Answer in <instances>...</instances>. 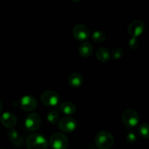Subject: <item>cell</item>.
<instances>
[{
	"instance_id": "obj_1",
	"label": "cell",
	"mask_w": 149,
	"mask_h": 149,
	"mask_svg": "<svg viewBox=\"0 0 149 149\" xmlns=\"http://www.w3.org/2000/svg\"><path fill=\"white\" fill-rule=\"evenodd\" d=\"M95 141L97 148L100 149H110L114 143V138L111 132L108 131H100L95 135Z\"/></svg>"
},
{
	"instance_id": "obj_2",
	"label": "cell",
	"mask_w": 149,
	"mask_h": 149,
	"mask_svg": "<svg viewBox=\"0 0 149 149\" xmlns=\"http://www.w3.org/2000/svg\"><path fill=\"white\" fill-rule=\"evenodd\" d=\"M26 146L28 149H47L48 141L42 134L33 133L28 137Z\"/></svg>"
},
{
	"instance_id": "obj_3",
	"label": "cell",
	"mask_w": 149,
	"mask_h": 149,
	"mask_svg": "<svg viewBox=\"0 0 149 149\" xmlns=\"http://www.w3.org/2000/svg\"><path fill=\"white\" fill-rule=\"evenodd\" d=\"M49 145L52 149H66L68 146V137L62 132H55L49 138Z\"/></svg>"
},
{
	"instance_id": "obj_4",
	"label": "cell",
	"mask_w": 149,
	"mask_h": 149,
	"mask_svg": "<svg viewBox=\"0 0 149 149\" xmlns=\"http://www.w3.org/2000/svg\"><path fill=\"white\" fill-rule=\"evenodd\" d=\"M122 122L128 128H134L139 122V114L134 109H127L122 114Z\"/></svg>"
},
{
	"instance_id": "obj_5",
	"label": "cell",
	"mask_w": 149,
	"mask_h": 149,
	"mask_svg": "<svg viewBox=\"0 0 149 149\" xmlns=\"http://www.w3.org/2000/svg\"><path fill=\"white\" fill-rule=\"evenodd\" d=\"M77 122L71 116H64L58 123V127L62 132L70 133L74 131L77 128Z\"/></svg>"
},
{
	"instance_id": "obj_6",
	"label": "cell",
	"mask_w": 149,
	"mask_h": 149,
	"mask_svg": "<svg viewBox=\"0 0 149 149\" xmlns=\"http://www.w3.org/2000/svg\"><path fill=\"white\" fill-rule=\"evenodd\" d=\"M59 95L52 90L44 92L41 95V102L47 106H55L59 103Z\"/></svg>"
},
{
	"instance_id": "obj_7",
	"label": "cell",
	"mask_w": 149,
	"mask_h": 149,
	"mask_svg": "<svg viewBox=\"0 0 149 149\" xmlns=\"http://www.w3.org/2000/svg\"><path fill=\"white\" fill-rule=\"evenodd\" d=\"M73 36L79 42H84L88 39L90 36V31L85 25L79 24L76 25L72 31Z\"/></svg>"
},
{
	"instance_id": "obj_8",
	"label": "cell",
	"mask_w": 149,
	"mask_h": 149,
	"mask_svg": "<svg viewBox=\"0 0 149 149\" xmlns=\"http://www.w3.org/2000/svg\"><path fill=\"white\" fill-rule=\"evenodd\" d=\"M41 124L42 120L40 116L36 113H31L29 114L25 120L26 128L30 132L37 130L40 127Z\"/></svg>"
},
{
	"instance_id": "obj_9",
	"label": "cell",
	"mask_w": 149,
	"mask_h": 149,
	"mask_svg": "<svg viewBox=\"0 0 149 149\" xmlns=\"http://www.w3.org/2000/svg\"><path fill=\"white\" fill-rule=\"evenodd\" d=\"M145 30V24L141 20H135L128 26V33L132 38L141 36Z\"/></svg>"
},
{
	"instance_id": "obj_10",
	"label": "cell",
	"mask_w": 149,
	"mask_h": 149,
	"mask_svg": "<svg viewBox=\"0 0 149 149\" xmlns=\"http://www.w3.org/2000/svg\"><path fill=\"white\" fill-rule=\"evenodd\" d=\"M20 107L25 111H33L37 107V101L32 96H23L20 100Z\"/></svg>"
},
{
	"instance_id": "obj_11",
	"label": "cell",
	"mask_w": 149,
	"mask_h": 149,
	"mask_svg": "<svg viewBox=\"0 0 149 149\" xmlns=\"http://www.w3.org/2000/svg\"><path fill=\"white\" fill-rule=\"evenodd\" d=\"M2 125L8 129H13L17 124V118L15 115L10 112H4L0 118Z\"/></svg>"
},
{
	"instance_id": "obj_12",
	"label": "cell",
	"mask_w": 149,
	"mask_h": 149,
	"mask_svg": "<svg viewBox=\"0 0 149 149\" xmlns=\"http://www.w3.org/2000/svg\"><path fill=\"white\" fill-rule=\"evenodd\" d=\"M7 137L15 146L22 147L23 146V143H24L23 138L16 130L10 129V130L7 132Z\"/></svg>"
},
{
	"instance_id": "obj_13",
	"label": "cell",
	"mask_w": 149,
	"mask_h": 149,
	"mask_svg": "<svg viewBox=\"0 0 149 149\" xmlns=\"http://www.w3.org/2000/svg\"><path fill=\"white\" fill-rule=\"evenodd\" d=\"M83 77L79 73H73L68 79V84L73 88H79L83 84Z\"/></svg>"
},
{
	"instance_id": "obj_14",
	"label": "cell",
	"mask_w": 149,
	"mask_h": 149,
	"mask_svg": "<svg viewBox=\"0 0 149 149\" xmlns=\"http://www.w3.org/2000/svg\"><path fill=\"white\" fill-rule=\"evenodd\" d=\"M79 54L83 58H89L93 54V45L89 42H84L79 47Z\"/></svg>"
},
{
	"instance_id": "obj_15",
	"label": "cell",
	"mask_w": 149,
	"mask_h": 149,
	"mask_svg": "<svg viewBox=\"0 0 149 149\" xmlns=\"http://www.w3.org/2000/svg\"><path fill=\"white\" fill-rule=\"evenodd\" d=\"M96 57L99 61L102 63H106L110 61L111 54L109 49L106 47H100L96 52Z\"/></svg>"
},
{
	"instance_id": "obj_16",
	"label": "cell",
	"mask_w": 149,
	"mask_h": 149,
	"mask_svg": "<svg viewBox=\"0 0 149 149\" xmlns=\"http://www.w3.org/2000/svg\"><path fill=\"white\" fill-rule=\"evenodd\" d=\"M60 109L64 114L67 116H71L74 114L77 111L75 105L71 102H64L60 106Z\"/></svg>"
},
{
	"instance_id": "obj_17",
	"label": "cell",
	"mask_w": 149,
	"mask_h": 149,
	"mask_svg": "<svg viewBox=\"0 0 149 149\" xmlns=\"http://www.w3.org/2000/svg\"><path fill=\"white\" fill-rule=\"evenodd\" d=\"M92 39L95 42L97 43H103L106 39V33L101 31H96L92 34Z\"/></svg>"
},
{
	"instance_id": "obj_18",
	"label": "cell",
	"mask_w": 149,
	"mask_h": 149,
	"mask_svg": "<svg viewBox=\"0 0 149 149\" xmlns=\"http://www.w3.org/2000/svg\"><path fill=\"white\" fill-rule=\"evenodd\" d=\"M138 131L139 135L143 138L148 139L149 138V125L147 123H143L138 127Z\"/></svg>"
},
{
	"instance_id": "obj_19",
	"label": "cell",
	"mask_w": 149,
	"mask_h": 149,
	"mask_svg": "<svg viewBox=\"0 0 149 149\" xmlns=\"http://www.w3.org/2000/svg\"><path fill=\"white\" fill-rule=\"evenodd\" d=\"M47 120L52 125H55L58 123V119H59V114L55 111H51L47 114Z\"/></svg>"
},
{
	"instance_id": "obj_20",
	"label": "cell",
	"mask_w": 149,
	"mask_h": 149,
	"mask_svg": "<svg viewBox=\"0 0 149 149\" xmlns=\"http://www.w3.org/2000/svg\"><path fill=\"white\" fill-rule=\"evenodd\" d=\"M124 55V52L122 50V49L121 48H116L115 49H113V52L111 54V58L113 60H119L122 58Z\"/></svg>"
},
{
	"instance_id": "obj_21",
	"label": "cell",
	"mask_w": 149,
	"mask_h": 149,
	"mask_svg": "<svg viewBox=\"0 0 149 149\" xmlns=\"http://www.w3.org/2000/svg\"><path fill=\"white\" fill-rule=\"evenodd\" d=\"M126 140L130 144L135 143L137 141L136 133L135 132H133V131H131V132H128L126 135Z\"/></svg>"
},
{
	"instance_id": "obj_22",
	"label": "cell",
	"mask_w": 149,
	"mask_h": 149,
	"mask_svg": "<svg viewBox=\"0 0 149 149\" xmlns=\"http://www.w3.org/2000/svg\"><path fill=\"white\" fill-rule=\"evenodd\" d=\"M129 46L132 49H138L139 47V42L137 39V38H131L129 42Z\"/></svg>"
},
{
	"instance_id": "obj_23",
	"label": "cell",
	"mask_w": 149,
	"mask_h": 149,
	"mask_svg": "<svg viewBox=\"0 0 149 149\" xmlns=\"http://www.w3.org/2000/svg\"><path fill=\"white\" fill-rule=\"evenodd\" d=\"M2 108H3L2 102H1V100H0V113H1V110H2Z\"/></svg>"
},
{
	"instance_id": "obj_24",
	"label": "cell",
	"mask_w": 149,
	"mask_h": 149,
	"mask_svg": "<svg viewBox=\"0 0 149 149\" xmlns=\"http://www.w3.org/2000/svg\"><path fill=\"white\" fill-rule=\"evenodd\" d=\"M0 149H4V148H0Z\"/></svg>"
}]
</instances>
